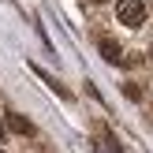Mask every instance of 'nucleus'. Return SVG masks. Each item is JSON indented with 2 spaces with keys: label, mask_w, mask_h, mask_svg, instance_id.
Returning a JSON list of instances; mask_svg holds the SVG:
<instances>
[{
  "label": "nucleus",
  "mask_w": 153,
  "mask_h": 153,
  "mask_svg": "<svg viewBox=\"0 0 153 153\" xmlns=\"http://www.w3.org/2000/svg\"><path fill=\"white\" fill-rule=\"evenodd\" d=\"M116 19L123 22V26H142V22H146V4H138V0H120L116 4Z\"/></svg>",
  "instance_id": "1"
},
{
  "label": "nucleus",
  "mask_w": 153,
  "mask_h": 153,
  "mask_svg": "<svg viewBox=\"0 0 153 153\" xmlns=\"http://www.w3.org/2000/svg\"><path fill=\"white\" fill-rule=\"evenodd\" d=\"M30 71H34V75H37V79H41V82H45V86H49V90H52V94H56V97H64V101H67V97H71V90H67V86H64V82H60V79H56V75H49V71H45V67H37V64H30Z\"/></svg>",
  "instance_id": "2"
},
{
  "label": "nucleus",
  "mask_w": 153,
  "mask_h": 153,
  "mask_svg": "<svg viewBox=\"0 0 153 153\" xmlns=\"http://www.w3.org/2000/svg\"><path fill=\"white\" fill-rule=\"evenodd\" d=\"M4 127H11V131H19L22 138H34V134H37V127L30 123L26 116H19V112H7V120H4Z\"/></svg>",
  "instance_id": "3"
},
{
  "label": "nucleus",
  "mask_w": 153,
  "mask_h": 153,
  "mask_svg": "<svg viewBox=\"0 0 153 153\" xmlns=\"http://www.w3.org/2000/svg\"><path fill=\"white\" fill-rule=\"evenodd\" d=\"M97 49H101V56L108 60V64H123V49H120L116 37H101V45H97Z\"/></svg>",
  "instance_id": "4"
},
{
  "label": "nucleus",
  "mask_w": 153,
  "mask_h": 153,
  "mask_svg": "<svg viewBox=\"0 0 153 153\" xmlns=\"http://www.w3.org/2000/svg\"><path fill=\"white\" fill-rule=\"evenodd\" d=\"M123 94H127V97H134V101H138V97H142V90H138V86H131V82H127V86H123Z\"/></svg>",
  "instance_id": "5"
},
{
  "label": "nucleus",
  "mask_w": 153,
  "mask_h": 153,
  "mask_svg": "<svg viewBox=\"0 0 153 153\" xmlns=\"http://www.w3.org/2000/svg\"><path fill=\"white\" fill-rule=\"evenodd\" d=\"M7 138V127H4V120H0V142H4Z\"/></svg>",
  "instance_id": "6"
},
{
  "label": "nucleus",
  "mask_w": 153,
  "mask_h": 153,
  "mask_svg": "<svg viewBox=\"0 0 153 153\" xmlns=\"http://www.w3.org/2000/svg\"><path fill=\"white\" fill-rule=\"evenodd\" d=\"M90 4H105V0H90Z\"/></svg>",
  "instance_id": "7"
},
{
  "label": "nucleus",
  "mask_w": 153,
  "mask_h": 153,
  "mask_svg": "<svg viewBox=\"0 0 153 153\" xmlns=\"http://www.w3.org/2000/svg\"><path fill=\"white\" fill-rule=\"evenodd\" d=\"M0 153H4V149H0Z\"/></svg>",
  "instance_id": "8"
}]
</instances>
